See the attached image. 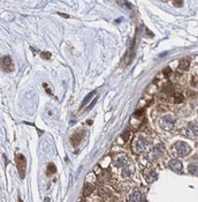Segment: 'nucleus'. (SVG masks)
<instances>
[{
	"label": "nucleus",
	"instance_id": "4be33fe9",
	"mask_svg": "<svg viewBox=\"0 0 198 202\" xmlns=\"http://www.w3.org/2000/svg\"><path fill=\"white\" fill-rule=\"evenodd\" d=\"M96 102H97V98H94V99H93V102H92V103H91V104H90V106L88 108V110H89V109H91V108H92L93 105H94V103H96Z\"/></svg>",
	"mask_w": 198,
	"mask_h": 202
},
{
	"label": "nucleus",
	"instance_id": "9b49d317",
	"mask_svg": "<svg viewBox=\"0 0 198 202\" xmlns=\"http://www.w3.org/2000/svg\"><path fill=\"white\" fill-rule=\"evenodd\" d=\"M79 141H81V134H79V133H76V134H74L71 137H70V142H71V144L73 146H79Z\"/></svg>",
	"mask_w": 198,
	"mask_h": 202
},
{
	"label": "nucleus",
	"instance_id": "20e7f679",
	"mask_svg": "<svg viewBox=\"0 0 198 202\" xmlns=\"http://www.w3.org/2000/svg\"><path fill=\"white\" fill-rule=\"evenodd\" d=\"M187 133H188V135H189L190 137L196 139L198 136V125L197 124H195V122L189 124V126H188V128H187Z\"/></svg>",
	"mask_w": 198,
	"mask_h": 202
},
{
	"label": "nucleus",
	"instance_id": "4468645a",
	"mask_svg": "<svg viewBox=\"0 0 198 202\" xmlns=\"http://www.w3.org/2000/svg\"><path fill=\"white\" fill-rule=\"evenodd\" d=\"M157 179V173L154 171H150L149 175H146V180L147 181H153Z\"/></svg>",
	"mask_w": 198,
	"mask_h": 202
},
{
	"label": "nucleus",
	"instance_id": "1a4fd4ad",
	"mask_svg": "<svg viewBox=\"0 0 198 202\" xmlns=\"http://www.w3.org/2000/svg\"><path fill=\"white\" fill-rule=\"evenodd\" d=\"M127 162H128V160H127L126 155H119V156L115 157L114 164H115L117 166H124V165L127 164Z\"/></svg>",
	"mask_w": 198,
	"mask_h": 202
},
{
	"label": "nucleus",
	"instance_id": "423d86ee",
	"mask_svg": "<svg viewBox=\"0 0 198 202\" xmlns=\"http://www.w3.org/2000/svg\"><path fill=\"white\" fill-rule=\"evenodd\" d=\"M169 167L172 169L173 171L175 172H180L182 170V163L179 161V160H172V161L168 163Z\"/></svg>",
	"mask_w": 198,
	"mask_h": 202
},
{
	"label": "nucleus",
	"instance_id": "393cba45",
	"mask_svg": "<svg viewBox=\"0 0 198 202\" xmlns=\"http://www.w3.org/2000/svg\"><path fill=\"white\" fill-rule=\"evenodd\" d=\"M81 202H85V201H81Z\"/></svg>",
	"mask_w": 198,
	"mask_h": 202
},
{
	"label": "nucleus",
	"instance_id": "f03ea898",
	"mask_svg": "<svg viewBox=\"0 0 198 202\" xmlns=\"http://www.w3.org/2000/svg\"><path fill=\"white\" fill-rule=\"evenodd\" d=\"M175 149H176V152L180 155V156H185L189 154L190 151V148L189 146L185 143V142H177L175 144Z\"/></svg>",
	"mask_w": 198,
	"mask_h": 202
},
{
	"label": "nucleus",
	"instance_id": "412c9836",
	"mask_svg": "<svg viewBox=\"0 0 198 202\" xmlns=\"http://www.w3.org/2000/svg\"><path fill=\"white\" fill-rule=\"evenodd\" d=\"M41 57L45 58V59H49L51 55H50V53H47V52H44V53H41Z\"/></svg>",
	"mask_w": 198,
	"mask_h": 202
},
{
	"label": "nucleus",
	"instance_id": "6ab92c4d",
	"mask_svg": "<svg viewBox=\"0 0 198 202\" xmlns=\"http://www.w3.org/2000/svg\"><path fill=\"white\" fill-rule=\"evenodd\" d=\"M122 139H123V141H124V142H127V141H128V139H129V132H128V131H127L126 133H123V134H122Z\"/></svg>",
	"mask_w": 198,
	"mask_h": 202
},
{
	"label": "nucleus",
	"instance_id": "0eeeda50",
	"mask_svg": "<svg viewBox=\"0 0 198 202\" xmlns=\"http://www.w3.org/2000/svg\"><path fill=\"white\" fill-rule=\"evenodd\" d=\"M174 125V119H173L171 116H167L162 119V127L165 129H171Z\"/></svg>",
	"mask_w": 198,
	"mask_h": 202
},
{
	"label": "nucleus",
	"instance_id": "a211bd4d",
	"mask_svg": "<svg viewBox=\"0 0 198 202\" xmlns=\"http://www.w3.org/2000/svg\"><path fill=\"white\" fill-rule=\"evenodd\" d=\"M174 99H175L176 103H181V102H183V96L181 94H175L174 95Z\"/></svg>",
	"mask_w": 198,
	"mask_h": 202
},
{
	"label": "nucleus",
	"instance_id": "f8f14e48",
	"mask_svg": "<svg viewBox=\"0 0 198 202\" xmlns=\"http://www.w3.org/2000/svg\"><path fill=\"white\" fill-rule=\"evenodd\" d=\"M188 171H189V173H191V175H196V173H198V164H190V165L188 166Z\"/></svg>",
	"mask_w": 198,
	"mask_h": 202
},
{
	"label": "nucleus",
	"instance_id": "2eb2a0df",
	"mask_svg": "<svg viewBox=\"0 0 198 202\" xmlns=\"http://www.w3.org/2000/svg\"><path fill=\"white\" fill-rule=\"evenodd\" d=\"M188 66H189V60H187V59H183V60H181L180 61V65H179V69H187L188 68Z\"/></svg>",
	"mask_w": 198,
	"mask_h": 202
},
{
	"label": "nucleus",
	"instance_id": "6e6552de",
	"mask_svg": "<svg viewBox=\"0 0 198 202\" xmlns=\"http://www.w3.org/2000/svg\"><path fill=\"white\" fill-rule=\"evenodd\" d=\"M2 68L6 70V72H11L13 67H12V60L9 57H4L2 58Z\"/></svg>",
	"mask_w": 198,
	"mask_h": 202
},
{
	"label": "nucleus",
	"instance_id": "aec40b11",
	"mask_svg": "<svg viewBox=\"0 0 198 202\" xmlns=\"http://www.w3.org/2000/svg\"><path fill=\"white\" fill-rule=\"evenodd\" d=\"M47 170H49V171H51V172H55V166H54L53 164H49Z\"/></svg>",
	"mask_w": 198,
	"mask_h": 202
},
{
	"label": "nucleus",
	"instance_id": "dca6fc26",
	"mask_svg": "<svg viewBox=\"0 0 198 202\" xmlns=\"http://www.w3.org/2000/svg\"><path fill=\"white\" fill-rule=\"evenodd\" d=\"M93 96H94V91H92L91 94H89L88 96H86V97H85V98H84V101L82 102V105H81V106H84V105H85V104H86V103L90 101V98H92Z\"/></svg>",
	"mask_w": 198,
	"mask_h": 202
},
{
	"label": "nucleus",
	"instance_id": "ddd939ff",
	"mask_svg": "<svg viewBox=\"0 0 198 202\" xmlns=\"http://www.w3.org/2000/svg\"><path fill=\"white\" fill-rule=\"evenodd\" d=\"M93 190V186L91 185V184H85V186H84V189H83V193H84V195H89V194H91Z\"/></svg>",
	"mask_w": 198,
	"mask_h": 202
},
{
	"label": "nucleus",
	"instance_id": "5701e85b",
	"mask_svg": "<svg viewBox=\"0 0 198 202\" xmlns=\"http://www.w3.org/2000/svg\"><path fill=\"white\" fill-rule=\"evenodd\" d=\"M174 5H176V6H181V5H182V2H181V1H180V2H177V1H176V2H174Z\"/></svg>",
	"mask_w": 198,
	"mask_h": 202
},
{
	"label": "nucleus",
	"instance_id": "39448f33",
	"mask_svg": "<svg viewBox=\"0 0 198 202\" xmlns=\"http://www.w3.org/2000/svg\"><path fill=\"white\" fill-rule=\"evenodd\" d=\"M138 201L144 202L143 196H142V194H141V192L138 189H134L132 193H130V195H129V202H138Z\"/></svg>",
	"mask_w": 198,
	"mask_h": 202
},
{
	"label": "nucleus",
	"instance_id": "f3484780",
	"mask_svg": "<svg viewBox=\"0 0 198 202\" xmlns=\"http://www.w3.org/2000/svg\"><path fill=\"white\" fill-rule=\"evenodd\" d=\"M130 175H132V170H130V169H128V167H126V169L122 171V175H123L124 178H129Z\"/></svg>",
	"mask_w": 198,
	"mask_h": 202
},
{
	"label": "nucleus",
	"instance_id": "7ed1b4c3",
	"mask_svg": "<svg viewBox=\"0 0 198 202\" xmlns=\"http://www.w3.org/2000/svg\"><path fill=\"white\" fill-rule=\"evenodd\" d=\"M147 147H149V141L144 137H141L135 142V149L137 151H144L147 149Z\"/></svg>",
	"mask_w": 198,
	"mask_h": 202
},
{
	"label": "nucleus",
	"instance_id": "b1692460",
	"mask_svg": "<svg viewBox=\"0 0 198 202\" xmlns=\"http://www.w3.org/2000/svg\"><path fill=\"white\" fill-rule=\"evenodd\" d=\"M19 202H22V200H21V199H19Z\"/></svg>",
	"mask_w": 198,
	"mask_h": 202
},
{
	"label": "nucleus",
	"instance_id": "f257e3e1",
	"mask_svg": "<svg viewBox=\"0 0 198 202\" xmlns=\"http://www.w3.org/2000/svg\"><path fill=\"white\" fill-rule=\"evenodd\" d=\"M16 164H17V170H19V173L21 175V178H24L26 177V157L23 155H17L16 156Z\"/></svg>",
	"mask_w": 198,
	"mask_h": 202
},
{
	"label": "nucleus",
	"instance_id": "9d476101",
	"mask_svg": "<svg viewBox=\"0 0 198 202\" xmlns=\"http://www.w3.org/2000/svg\"><path fill=\"white\" fill-rule=\"evenodd\" d=\"M164 150H165V147H164V144L162 143H159V144H157L154 148H153V154L158 157V156H160L162 152H164Z\"/></svg>",
	"mask_w": 198,
	"mask_h": 202
}]
</instances>
